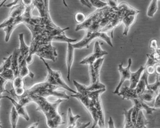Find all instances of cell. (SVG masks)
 <instances>
[{
    "label": "cell",
    "instance_id": "obj_27",
    "mask_svg": "<svg viewBox=\"0 0 160 128\" xmlns=\"http://www.w3.org/2000/svg\"><path fill=\"white\" fill-rule=\"evenodd\" d=\"M19 117V115L18 113V112L16 111V108H15L14 106H13L11 114H10V120H11V124L12 127H16Z\"/></svg>",
    "mask_w": 160,
    "mask_h": 128
},
{
    "label": "cell",
    "instance_id": "obj_10",
    "mask_svg": "<svg viewBox=\"0 0 160 128\" xmlns=\"http://www.w3.org/2000/svg\"><path fill=\"white\" fill-rule=\"evenodd\" d=\"M108 53L107 51L103 50L101 48L99 43L98 41H96L95 43L93 53L91 55H89L87 57L83 58L79 63L81 64V65H88L89 66H92L93 65L94 62L97 61L98 59L102 58L106 55H108Z\"/></svg>",
    "mask_w": 160,
    "mask_h": 128
},
{
    "label": "cell",
    "instance_id": "obj_4",
    "mask_svg": "<svg viewBox=\"0 0 160 128\" xmlns=\"http://www.w3.org/2000/svg\"><path fill=\"white\" fill-rule=\"evenodd\" d=\"M108 6L102 9H98L91 15L86 17V20L82 23L78 24L75 31H78L80 30H86L91 31H100V23L103 18L104 14L106 13Z\"/></svg>",
    "mask_w": 160,
    "mask_h": 128
},
{
    "label": "cell",
    "instance_id": "obj_44",
    "mask_svg": "<svg viewBox=\"0 0 160 128\" xmlns=\"http://www.w3.org/2000/svg\"><path fill=\"white\" fill-rule=\"evenodd\" d=\"M38 122H35L34 124H33L32 125H31L30 126H29L28 127H38Z\"/></svg>",
    "mask_w": 160,
    "mask_h": 128
},
{
    "label": "cell",
    "instance_id": "obj_28",
    "mask_svg": "<svg viewBox=\"0 0 160 128\" xmlns=\"http://www.w3.org/2000/svg\"><path fill=\"white\" fill-rule=\"evenodd\" d=\"M0 75H1V76L4 78V79H6L8 82L13 81L15 78L14 72L12 68H8L7 70H5L2 72L0 73Z\"/></svg>",
    "mask_w": 160,
    "mask_h": 128
},
{
    "label": "cell",
    "instance_id": "obj_25",
    "mask_svg": "<svg viewBox=\"0 0 160 128\" xmlns=\"http://www.w3.org/2000/svg\"><path fill=\"white\" fill-rule=\"evenodd\" d=\"M149 124L148 120L145 117L142 110H140L138 117L135 127H147V125Z\"/></svg>",
    "mask_w": 160,
    "mask_h": 128
},
{
    "label": "cell",
    "instance_id": "obj_40",
    "mask_svg": "<svg viewBox=\"0 0 160 128\" xmlns=\"http://www.w3.org/2000/svg\"><path fill=\"white\" fill-rule=\"evenodd\" d=\"M155 73H156L157 75H160V62L155 65Z\"/></svg>",
    "mask_w": 160,
    "mask_h": 128
},
{
    "label": "cell",
    "instance_id": "obj_36",
    "mask_svg": "<svg viewBox=\"0 0 160 128\" xmlns=\"http://www.w3.org/2000/svg\"><path fill=\"white\" fill-rule=\"evenodd\" d=\"M145 71L148 75H153L155 73V66L153 65H149V66H144Z\"/></svg>",
    "mask_w": 160,
    "mask_h": 128
},
{
    "label": "cell",
    "instance_id": "obj_3",
    "mask_svg": "<svg viewBox=\"0 0 160 128\" xmlns=\"http://www.w3.org/2000/svg\"><path fill=\"white\" fill-rule=\"evenodd\" d=\"M104 61V58H100L94 62L93 65L89 66V75L92 80V85L89 86H86L81 84H79L77 86V91L78 93L84 94L86 91H95L100 89L106 88L103 83L99 80L100 71Z\"/></svg>",
    "mask_w": 160,
    "mask_h": 128
},
{
    "label": "cell",
    "instance_id": "obj_46",
    "mask_svg": "<svg viewBox=\"0 0 160 128\" xmlns=\"http://www.w3.org/2000/svg\"><path fill=\"white\" fill-rule=\"evenodd\" d=\"M85 1H86V3H88V4L89 5V6H91V4H90V3H89V0H85Z\"/></svg>",
    "mask_w": 160,
    "mask_h": 128
},
{
    "label": "cell",
    "instance_id": "obj_31",
    "mask_svg": "<svg viewBox=\"0 0 160 128\" xmlns=\"http://www.w3.org/2000/svg\"><path fill=\"white\" fill-rule=\"evenodd\" d=\"M89 3L91 4V6H93L98 9H102L105 7L108 6L106 2H103L101 0H89Z\"/></svg>",
    "mask_w": 160,
    "mask_h": 128
},
{
    "label": "cell",
    "instance_id": "obj_7",
    "mask_svg": "<svg viewBox=\"0 0 160 128\" xmlns=\"http://www.w3.org/2000/svg\"><path fill=\"white\" fill-rule=\"evenodd\" d=\"M106 91V88H103L95 91H86L83 94L84 95H87L91 98L95 107H96L99 116L98 124L100 127H105V114L102 104L101 95Z\"/></svg>",
    "mask_w": 160,
    "mask_h": 128
},
{
    "label": "cell",
    "instance_id": "obj_42",
    "mask_svg": "<svg viewBox=\"0 0 160 128\" xmlns=\"http://www.w3.org/2000/svg\"><path fill=\"white\" fill-rule=\"evenodd\" d=\"M108 127H115L113 120L112 117H109V119L108 121Z\"/></svg>",
    "mask_w": 160,
    "mask_h": 128
},
{
    "label": "cell",
    "instance_id": "obj_32",
    "mask_svg": "<svg viewBox=\"0 0 160 128\" xmlns=\"http://www.w3.org/2000/svg\"><path fill=\"white\" fill-rule=\"evenodd\" d=\"M86 19V16H85V14H83L82 12H78L76 13V16H75V19H76V22L78 24L82 23L83 22L85 21Z\"/></svg>",
    "mask_w": 160,
    "mask_h": 128
},
{
    "label": "cell",
    "instance_id": "obj_16",
    "mask_svg": "<svg viewBox=\"0 0 160 128\" xmlns=\"http://www.w3.org/2000/svg\"><path fill=\"white\" fill-rule=\"evenodd\" d=\"M142 74L143 75H142L141 78H140V80H139V82L138 83L136 87L135 88L138 97H139L140 95H141L144 92V90H146V88L147 87V85L148 84V78L149 75L146 72V71H145V69Z\"/></svg>",
    "mask_w": 160,
    "mask_h": 128
},
{
    "label": "cell",
    "instance_id": "obj_26",
    "mask_svg": "<svg viewBox=\"0 0 160 128\" xmlns=\"http://www.w3.org/2000/svg\"><path fill=\"white\" fill-rule=\"evenodd\" d=\"M158 1L159 0H151L149 7L148 9L147 15L149 17H153L158 9Z\"/></svg>",
    "mask_w": 160,
    "mask_h": 128
},
{
    "label": "cell",
    "instance_id": "obj_17",
    "mask_svg": "<svg viewBox=\"0 0 160 128\" xmlns=\"http://www.w3.org/2000/svg\"><path fill=\"white\" fill-rule=\"evenodd\" d=\"M117 95L122 97V98L124 100H128L131 101L134 99V98L138 97L136 89L135 88H130L128 86L123 87L122 90L119 91Z\"/></svg>",
    "mask_w": 160,
    "mask_h": 128
},
{
    "label": "cell",
    "instance_id": "obj_11",
    "mask_svg": "<svg viewBox=\"0 0 160 128\" xmlns=\"http://www.w3.org/2000/svg\"><path fill=\"white\" fill-rule=\"evenodd\" d=\"M132 58H129L128 65L126 68H124L123 66V63L119 64L118 65V70L120 73V76H121V78H120V81H119V85L116 87V90H115L113 92V94H118L119 92L120 91V90H121L124 82L127 80H129L130 76H131V73H132L131 70H130V68H131V66H132Z\"/></svg>",
    "mask_w": 160,
    "mask_h": 128
},
{
    "label": "cell",
    "instance_id": "obj_8",
    "mask_svg": "<svg viewBox=\"0 0 160 128\" xmlns=\"http://www.w3.org/2000/svg\"><path fill=\"white\" fill-rule=\"evenodd\" d=\"M71 96L77 98V99L84 106V107L88 110L93 120V124L92 126V127H96L98 124L99 116L96 107H95L91 98L87 95H84L78 92H77L76 94H74L73 95H71Z\"/></svg>",
    "mask_w": 160,
    "mask_h": 128
},
{
    "label": "cell",
    "instance_id": "obj_22",
    "mask_svg": "<svg viewBox=\"0 0 160 128\" xmlns=\"http://www.w3.org/2000/svg\"><path fill=\"white\" fill-rule=\"evenodd\" d=\"M19 55L23 57L24 58H28L29 53V47H28L24 41V34L20 33L19 35Z\"/></svg>",
    "mask_w": 160,
    "mask_h": 128
},
{
    "label": "cell",
    "instance_id": "obj_18",
    "mask_svg": "<svg viewBox=\"0 0 160 128\" xmlns=\"http://www.w3.org/2000/svg\"><path fill=\"white\" fill-rule=\"evenodd\" d=\"M33 6L37 8L40 17L43 18L51 19V17H50L49 15V11L47 10L46 6H45L43 0H33Z\"/></svg>",
    "mask_w": 160,
    "mask_h": 128
},
{
    "label": "cell",
    "instance_id": "obj_15",
    "mask_svg": "<svg viewBox=\"0 0 160 128\" xmlns=\"http://www.w3.org/2000/svg\"><path fill=\"white\" fill-rule=\"evenodd\" d=\"M3 98H7V99L11 101V102L13 104V106L16 108V111L18 112V113L19 114V116H21L22 117H23L25 120L29 121V115L28 114L27 111L25 109V106L20 104L18 102H17L16 100H15L14 99H13L12 98L9 97V96H2Z\"/></svg>",
    "mask_w": 160,
    "mask_h": 128
},
{
    "label": "cell",
    "instance_id": "obj_6",
    "mask_svg": "<svg viewBox=\"0 0 160 128\" xmlns=\"http://www.w3.org/2000/svg\"><path fill=\"white\" fill-rule=\"evenodd\" d=\"M43 61V62L45 64V65L46 66L47 71H48V76L46 78V81L48 83L51 84L53 85H56L59 88H64L65 90H69L73 94H76L78 92L75 91L73 89H72L65 82L62 78V75L60 71H53L52 68L49 66L48 62L45 61L44 58H40Z\"/></svg>",
    "mask_w": 160,
    "mask_h": 128
},
{
    "label": "cell",
    "instance_id": "obj_12",
    "mask_svg": "<svg viewBox=\"0 0 160 128\" xmlns=\"http://www.w3.org/2000/svg\"><path fill=\"white\" fill-rule=\"evenodd\" d=\"M27 58L19 56V74L18 75L23 78L29 76L33 78L34 77V74L32 73L28 67Z\"/></svg>",
    "mask_w": 160,
    "mask_h": 128
},
{
    "label": "cell",
    "instance_id": "obj_41",
    "mask_svg": "<svg viewBox=\"0 0 160 128\" xmlns=\"http://www.w3.org/2000/svg\"><path fill=\"white\" fill-rule=\"evenodd\" d=\"M90 125V122H88V124H81V123L77 122L76 127H87Z\"/></svg>",
    "mask_w": 160,
    "mask_h": 128
},
{
    "label": "cell",
    "instance_id": "obj_34",
    "mask_svg": "<svg viewBox=\"0 0 160 128\" xmlns=\"http://www.w3.org/2000/svg\"><path fill=\"white\" fill-rule=\"evenodd\" d=\"M6 1H8V0H3V2H2V3H0V7L3 6V4L5 3V2H6ZM19 2H21V0H13V2L12 3H10L8 5H5L4 6H5V7H8V8L12 7L15 6H16V5H18Z\"/></svg>",
    "mask_w": 160,
    "mask_h": 128
},
{
    "label": "cell",
    "instance_id": "obj_23",
    "mask_svg": "<svg viewBox=\"0 0 160 128\" xmlns=\"http://www.w3.org/2000/svg\"><path fill=\"white\" fill-rule=\"evenodd\" d=\"M81 117V116L76 115L74 116L72 113L71 108H68V126L66 127H75L76 126L77 121L78 119Z\"/></svg>",
    "mask_w": 160,
    "mask_h": 128
},
{
    "label": "cell",
    "instance_id": "obj_38",
    "mask_svg": "<svg viewBox=\"0 0 160 128\" xmlns=\"http://www.w3.org/2000/svg\"><path fill=\"white\" fill-rule=\"evenodd\" d=\"M149 47L151 48L152 49H153V51L156 50V48H158V41L156 39H152V40L150 41V44H149Z\"/></svg>",
    "mask_w": 160,
    "mask_h": 128
},
{
    "label": "cell",
    "instance_id": "obj_24",
    "mask_svg": "<svg viewBox=\"0 0 160 128\" xmlns=\"http://www.w3.org/2000/svg\"><path fill=\"white\" fill-rule=\"evenodd\" d=\"M133 111V107L129 110H124L123 114L125 116L124 125L123 127H134V125L133 124L132 120V114Z\"/></svg>",
    "mask_w": 160,
    "mask_h": 128
},
{
    "label": "cell",
    "instance_id": "obj_37",
    "mask_svg": "<svg viewBox=\"0 0 160 128\" xmlns=\"http://www.w3.org/2000/svg\"><path fill=\"white\" fill-rule=\"evenodd\" d=\"M21 3L26 7H30V6H34L33 0H21Z\"/></svg>",
    "mask_w": 160,
    "mask_h": 128
},
{
    "label": "cell",
    "instance_id": "obj_39",
    "mask_svg": "<svg viewBox=\"0 0 160 128\" xmlns=\"http://www.w3.org/2000/svg\"><path fill=\"white\" fill-rule=\"evenodd\" d=\"M79 2H81V3L83 5V6H87V7H89V8L91 7V6H89V5L88 3L86 2V1H85V0H79ZM63 4H64V6H66V7H68V5H67V3H66V0H63Z\"/></svg>",
    "mask_w": 160,
    "mask_h": 128
},
{
    "label": "cell",
    "instance_id": "obj_14",
    "mask_svg": "<svg viewBox=\"0 0 160 128\" xmlns=\"http://www.w3.org/2000/svg\"><path fill=\"white\" fill-rule=\"evenodd\" d=\"M132 102L133 104V106L138 108L139 110H145L148 114H152V113L157 110L154 107H152L151 106H149V105H148L146 102H145L139 97L134 98V99L132 100Z\"/></svg>",
    "mask_w": 160,
    "mask_h": 128
},
{
    "label": "cell",
    "instance_id": "obj_43",
    "mask_svg": "<svg viewBox=\"0 0 160 128\" xmlns=\"http://www.w3.org/2000/svg\"><path fill=\"white\" fill-rule=\"evenodd\" d=\"M44 3H45V6H46L47 10L49 11V0H43Z\"/></svg>",
    "mask_w": 160,
    "mask_h": 128
},
{
    "label": "cell",
    "instance_id": "obj_30",
    "mask_svg": "<svg viewBox=\"0 0 160 128\" xmlns=\"http://www.w3.org/2000/svg\"><path fill=\"white\" fill-rule=\"evenodd\" d=\"M23 77L20 76H17L14 78V79L12 81L13 88H18L24 87V82L23 80Z\"/></svg>",
    "mask_w": 160,
    "mask_h": 128
},
{
    "label": "cell",
    "instance_id": "obj_13",
    "mask_svg": "<svg viewBox=\"0 0 160 128\" xmlns=\"http://www.w3.org/2000/svg\"><path fill=\"white\" fill-rule=\"evenodd\" d=\"M75 48L72 43H68V49L66 55V65L68 68V80H70V73H71V68L73 65L75 56Z\"/></svg>",
    "mask_w": 160,
    "mask_h": 128
},
{
    "label": "cell",
    "instance_id": "obj_45",
    "mask_svg": "<svg viewBox=\"0 0 160 128\" xmlns=\"http://www.w3.org/2000/svg\"><path fill=\"white\" fill-rule=\"evenodd\" d=\"M2 94H0V100H1V99H2ZM0 105H1V104H0ZM2 122L1 121H0V127H2Z\"/></svg>",
    "mask_w": 160,
    "mask_h": 128
},
{
    "label": "cell",
    "instance_id": "obj_19",
    "mask_svg": "<svg viewBox=\"0 0 160 128\" xmlns=\"http://www.w3.org/2000/svg\"><path fill=\"white\" fill-rule=\"evenodd\" d=\"M157 95L158 94L156 92H155L153 90L150 89L147 86L146 90H145L142 94L139 96V98H141L142 100H143L146 103H152V102L153 103Z\"/></svg>",
    "mask_w": 160,
    "mask_h": 128
},
{
    "label": "cell",
    "instance_id": "obj_21",
    "mask_svg": "<svg viewBox=\"0 0 160 128\" xmlns=\"http://www.w3.org/2000/svg\"><path fill=\"white\" fill-rule=\"evenodd\" d=\"M19 49L16 48L13 51L12 55V66L11 68L13 70L15 77L18 76L19 74Z\"/></svg>",
    "mask_w": 160,
    "mask_h": 128
},
{
    "label": "cell",
    "instance_id": "obj_5",
    "mask_svg": "<svg viewBox=\"0 0 160 128\" xmlns=\"http://www.w3.org/2000/svg\"><path fill=\"white\" fill-rule=\"evenodd\" d=\"M102 39V40L106 41L108 45L113 47V45L112 42V37H109L108 34L105 32L102 31H87L86 35H85L82 41H80L78 43L73 44V46L75 48L82 49L83 48H89L90 43L94 39Z\"/></svg>",
    "mask_w": 160,
    "mask_h": 128
},
{
    "label": "cell",
    "instance_id": "obj_1",
    "mask_svg": "<svg viewBox=\"0 0 160 128\" xmlns=\"http://www.w3.org/2000/svg\"><path fill=\"white\" fill-rule=\"evenodd\" d=\"M32 102L38 105L37 110L42 112L46 119V124L49 127H58L65 124L62 115L58 112L59 104L65 100L62 98L58 99L54 102H51L46 98L38 96H28Z\"/></svg>",
    "mask_w": 160,
    "mask_h": 128
},
{
    "label": "cell",
    "instance_id": "obj_35",
    "mask_svg": "<svg viewBox=\"0 0 160 128\" xmlns=\"http://www.w3.org/2000/svg\"><path fill=\"white\" fill-rule=\"evenodd\" d=\"M152 106L156 108V109H158V108L160 109V93H159L157 95L156 99H155Z\"/></svg>",
    "mask_w": 160,
    "mask_h": 128
},
{
    "label": "cell",
    "instance_id": "obj_20",
    "mask_svg": "<svg viewBox=\"0 0 160 128\" xmlns=\"http://www.w3.org/2000/svg\"><path fill=\"white\" fill-rule=\"evenodd\" d=\"M144 66H142L136 72L131 73V76H130L129 80L130 82V86L129 87L130 88H135L136 87L138 83L140 80V78L142 76V73L144 71Z\"/></svg>",
    "mask_w": 160,
    "mask_h": 128
},
{
    "label": "cell",
    "instance_id": "obj_33",
    "mask_svg": "<svg viewBox=\"0 0 160 128\" xmlns=\"http://www.w3.org/2000/svg\"><path fill=\"white\" fill-rule=\"evenodd\" d=\"M106 3L108 7L115 9V10L118 9L119 5L118 3V0H106Z\"/></svg>",
    "mask_w": 160,
    "mask_h": 128
},
{
    "label": "cell",
    "instance_id": "obj_9",
    "mask_svg": "<svg viewBox=\"0 0 160 128\" xmlns=\"http://www.w3.org/2000/svg\"><path fill=\"white\" fill-rule=\"evenodd\" d=\"M35 55L39 57L40 58H46L54 62L56 61L58 57L56 48L52 45V43L39 46Z\"/></svg>",
    "mask_w": 160,
    "mask_h": 128
},
{
    "label": "cell",
    "instance_id": "obj_2",
    "mask_svg": "<svg viewBox=\"0 0 160 128\" xmlns=\"http://www.w3.org/2000/svg\"><path fill=\"white\" fill-rule=\"evenodd\" d=\"M59 88V87L45 81L36 84L29 88H26V92L23 95L38 96L46 98L49 96H55L64 100H69L70 98L69 96L67 94L66 92L58 90Z\"/></svg>",
    "mask_w": 160,
    "mask_h": 128
},
{
    "label": "cell",
    "instance_id": "obj_29",
    "mask_svg": "<svg viewBox=\"0 0 160 128\" xmlns=\"http://www.w3.org/2000/svg\"><path fill=\"white\" fill-rule=\"evenodd\" d=\"M12 66V55L9 56L8 58H4L2 65L0 66V73L7 70L8 68H11Z\"/></svg>",
    "mask_w": 160,
    "mask_h": 128
}]
</instances>
